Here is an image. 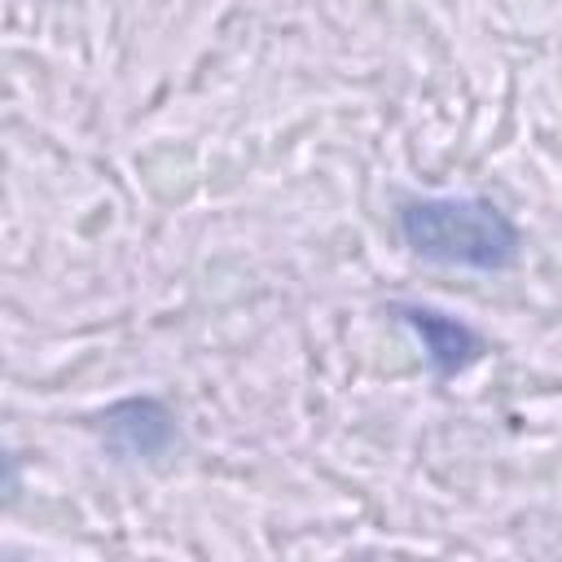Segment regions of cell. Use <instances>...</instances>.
<instances>
[{"label": "cell", "instance_id": "cell-1", "mask_svg": "<svg viewBox=\"0 0 562 562\" xmlns=\"http://www.w3.org/2000/svg\"><path fill=\"white\" fill-rule=\"evenodd\" d=\"M404 246L443 268L501 272L518 259V228L483 198H413L400 206Z\"/></svg>", "mask_w": 562, "mask_h": 562}, {"label": "cell", "instance_id": "cell-2", "mask_svg": "<svg viewBox=\"0 0 562 562\" xmlns=\"http://www.w3.org/2000/svg\"><path fill=\"white\" fill-rule=\"evenodd\" d=\"M101 435L127 457H162L176 443V417L158 400L132 395L101 413Z\"/></svg>", "mask_w": 562, "mask_h": 562}, {"label": "cell", "instance_id": "cell-3", "mask_svg": "<svg viewBox=\"0 0 562 562\" xmlns=\"http://www.w3.org/2000/svg\"><path fill=\"white\" fill-rule=\"evenodd\" d=\"M395 312H400V321L422 338V351H426L435 378H452V373H461L470 360H479L483 342H479V334H474L465 321L443 316V312H435V307H413V303H408V307H395Z\"/></svg>", "mask_w": 562, "mask_h": 562}]
</instances>
